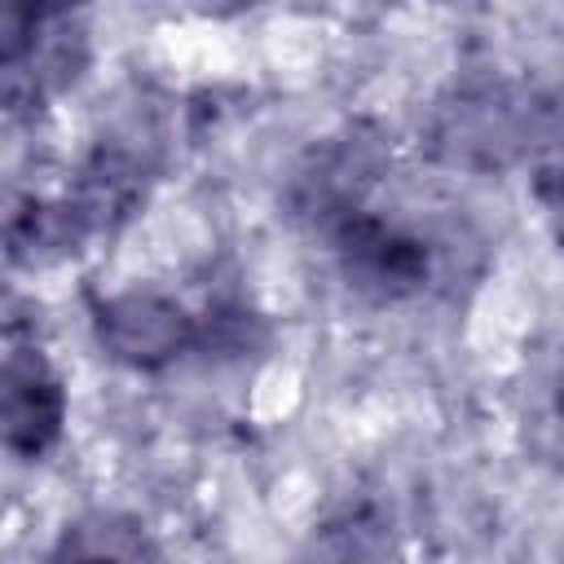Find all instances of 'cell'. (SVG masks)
Instances as JSON below:
<instances>
[{
	"label": "cell",
	"mask_w": 564,
	"mask_h": 564,
	"mask_svg": "<svg viewBox=\"0 0 564 564\" xmlns=\"http://www.w3.org/2000/svg\"><path fill=\"white\" fill-rule=\"evenodd\" d=\"M379 159L366 145H335L300 176L295 207L322 238L339 278L375 300L401 304L441 278V242L414 212L379 203Z\"/></svg>",
	"instance_id": "cell-1"
},
{
	"label": "cell",
	"mask_w": 564,
	"mask_h": 564,
	"mask_svg": "<svg viewBox=\"0 0 564 564\" xmlns=\"http://www.w3.org/2000/svg\"><path fill=\"white\" fill-rule=\"evenodd\" d=\"M4 106L9 115L40 110L66 88L79 84L93 57V40L79 13L70 9H22L13 4L4 13Z\"/></svg>",
	"instance_id": "cell-2"
},
{
	"label": "cell",
	"mask_w": 564,
	"mask_h": 564,
	"mask_svg": "<svg viewBox=\"0 0 564 564\" xmlns=\"http://www.w3.org/2000/svg\"><path fill=\"white\" fill-rule=\"evenodd\" d=\"M93 335L110 361L128 370H163L203 348V313L159 286H128L93 300Z\"/></svg>",
	"instance_id": "cell-3"
},
{
	"label": "cell",
	"mask_w": 564,
	"mask_h": 564,
	"mask_svg": "<svg viewBox=\"0 0 564 564\" xmlns=\"http://www.w3.org/2000/svg\"><path fill=\"white\" fill-rule=\"evenodd\" d=\"M66 379L57 375L53 357L9 322L4 335V375H0V423L4 449L18 463H40L62 445L66 432Z\"/></svg>",
	"instance_id": "cell-4"
},
{
	"label": "cell",
	"mask_w": 564,
	"mask_h": 564,
	"mask_svg": "<svg viewBox=\"0 0 564 564\" xmlns=\"http://www.w3.org/2000/svg\"><path fill=\"white\" fill-rule=\"evenodd\" d=\"M44 564H163V555L137 516L97 507L62 524Z\"/></svg>",
	"instance_id": "cell-5"
},
{
	"label": "cell",
	"mask_w": 564,
	"mask_h": 564,
	"mask_svg": "<svg viewBox=\"0 0 564 564\" xmlns=\"http://www.w3.org/2000/svg\"><path fill=\"white\" fill-rule=\"evenodd\" d=\"M392 524L370 502H348L330 520L313 524L300 564H392Z\"/></svg>",
	"instance_id": "cell-6"
},
{
	"label": "cell",
	"mask_w": 564,
	"mask_h": 564,
	"mask_svg": "<svg viewBox=\"0 0 564 564\" xmlns=\"http://www.w3.org/2000/svg\"><path fill=\"white\" fill-rule=\"evenodd\" d=\"M551 419H555V427H560V436H564V370H560V379H555V388H551Z\"/></svg>",
	"instance_id": "cell-7"
}]
</instances>
